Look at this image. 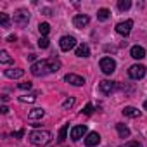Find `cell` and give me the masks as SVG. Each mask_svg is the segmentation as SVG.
<instances>
[{"label": "cell", "instance_id": "1f68e13d", "mask_svg": "<svg viewBox=\"0 0 147 147\" xmlns=\"http://www.w3.org/2000/svg\"><path fill=\"white\" fill-rule=\"evenodd\" d=\"M14 135H16V137H23V135H24V131H23V130H19V131H16Z\"/></svg>", "mask_w": 147, "mask_h": 147}, {"label": "cell", "instance_id": "8992f818", "mask_svg": "<svg viewBox=\"0 0 147 147\" xmlns=\"http://www.w3.org/2000/svg\"><path fill=\"white\" fill-rule=\"evenodd\" d=\"M59 45H61V50L67 52V50H71L73 47L76 45V38L75 36H62L61 42H59Z\"/></svg>", "mask_w": 147, "mask_h": 147}, {"label": "cell", "instance_id": "44dd1931", "mask_svg": "<svg viewBox=\"0 0 147 147\" xmlns=\"http://www.w3.org/2000/svg\"><path fill=\"white\" fill-rule=\"evenodd\" d=\"M131 7V2L130 0H119L118 2V9L119 11H126V9H130Z\"/></svg>", "mask_w": 147, "mask_h": 147}, {"label": "cell", "instance_id": "836d02e7", "mask_svg": "<svg viewBox=\"0 0 147 147\" xmlns=\"http://www.w3.org/2000/svg\"><path fill=\"white\" fill-rule=\"evenodd\" d=\"M144 107H145V109H147V100H145V102H144Z\"/></svg>", "mask_w": 147, "mask_h": 147}, {"label": "cell", "instance_id": "4316f807", "mask_svg": "<svg viewBox=\"0 0 147 147\" xmlns=\"http://www.w3.org/2000/svg\"><path fill=\"white\" fill-rule=\"evenodd\" d=\"M73 106H75V99H73V97L66 99V100H64V104H62V107H64V109H69V107H73Z\"/></svg>", "mask_w": 147, "mask_h": 147}, {"label": "cell", "instance_id": "f546056e", "mask_svg": "<svg viewBox=\"0 0 147 147\" xmlns=\"http://www.w3.org/2000/svg\"><path fill=\"white\" fill-rule=\"evenodd\" d=\"M126 147H142V145H140L138 142H130V144H128Z\"/></svg>", "mask_w": 147, "mask_h": 147}, {"label": "cell", "instance_id": "ac0fdd59", "mask_svg": "<svg viewBox=\"0 0 147 147\" xmlns=\"http://www.w3.org/2000/svg\"><path fill=\"white\" fill-rule=\"evenodd\" d=\"M76 55H78V57H88V55H90V49H88V45L82 43V45L76 49Z\"/></svg>", "mask_w": 147, "mask_h": 147}, {"label": "cell", "instance_id": "ffe728a7", "mask_svg": "<svg viewBox=\"0 0 147 147\" xmlns=\"http://www.w3.org/2000/svg\"><path fill=\"white\" fill-rule=\"evenodd\" d=\"M0 24H2L4 28H9V24H11V21H9V16H7L5 12H0Z\"/></svg>", "mask_w": 147, "mask_h": 147}, {"label": "cell", "instance_id": "9a60e30c", "mask_svg": "<svg viewBox=\"0 0 147 147\" xmlns=\"http://www.w3.org/2000/svg\"><path fill=\"white\" fill-rule=\"evenodd\" d=\"M43 114H45V111H43L42 107H36V109H33V111H30V113H28V119L35 121V119L43 118Z\"/></svg>", "mask_w": 147, "mask_h": 147}, {"label": "cell", "instance_id": "4fadbf2b", "mask_svg": "<svg viewBox=\"0 0 147 147\" xmlns=\"http://www.w3.org/2000/svg\"><path fill=\"white\" fill-rule=\"evenodd\" d=\"M99 87H100V92H102V94H106V95H107V94H111V92L114 90V83H113V82H109V80L100 82V85H99Z\"/></svg>", "mask_w": 147, "mask_h": 147}, {"label": "cell", "instance_id": "484cf974", "mask_svg": "<svg viewBox=\"0 0 147 147\" xmlns=\"http://www.w3.org/2000/svg\"><path fill=\"white\" fill-rule=\"evenodd\" d=\"M49 45H50V43H49V38H45V36H42V38L38 40V47H40V49H47Z\"/></svg>", "mask_w": 147, "mask_h": 147}, {"label": "cell", "instance_id": "ba28073f", "mask_svg": "<svg viewBox=\"0 0 147 147\" xmlns=\"http://www.w3.org/2000/svg\"><path fill=\"white\" fill-rule=\"evenodd\" d=\"M64 80H66L67 83H71V85H75V87H80V85H83V83H85V80H83L82 76L75 75V73H69V75H66V76H64Z\"/></svg>", "mask_w": 147, "mask_h": 147}, {"label": "cell", "instance_id": "7402d4cb", "mask_svg": "<svg viewBox=\"0 0 147 147\" xmlns=\"http://www.w3.org/2000/svg\"><path fill=\"white\" fill-rule=\"evenodd\" d=\"M0 62H2V64H9V62H12V59L9 57L7 50H2V52H0Z\"/></svg>", "mask_w": 147, "mask_h": 147}, {"label": "cell", "instance_id": "5bb4252c", "mask_svg": "<svg viewBox=\"0 0 147 147\" xmlns=\"http://www.w3.org/2000/svg\"><path fill=\"white\" fill-rule=\"evenodd\" d=\"M4 75H5L7 78H21V76L24 75V69H5Z\"/></svg>", "mask_w": 147, "mask_h": 147}, {"label": "cell", "instance_id": "8fae6325", "mask_svg": "<svg viewBox=\"0 0 147 147\" xmlns=\"http://www.w3.org/2000/svg\"><path fill=\"white\" fill-rule=\"evenodd\" d=\"M99 142H100V135H99L97 131L88 133V135H87V138H85V144H87L88 147H94V145H97Z\"/></svg>", "mask_w": 147, "mask_h": 147}, {"label": "cell", "instance_id": "83f0119b", "mask_svg": "<svg viewBox=\"0 0 147 147\" xmlns=\"http://www.w3.org/2000/svg\"><path fill=\"white\" fill-rule=\"evenodd\" d=\"M92 113H94V106H92V104H87V106H85V109H83V114L90 116Z\"/></svg>", "mask_w": 147, "mask_h": 147}, {"label": "cell", "instance_id": "e0dca14e", "mask_svg": "<svg viewBox=\"0 0 147 147\" xmlns=\"http://www.w3.org/2000/svg\"><path fill=\"white\" fill-rule=\"evenodd\" d=\"M116 130H118V133H119V137H121V138L130 137V128H128V126H125L123 123H118V125H116Z\"/></svg>", "mask_w": 147, "mask_h": 147}, {"label": "cell", "instance_id": "2e32d148", "mask_svg": "<svg viewBox=\"0 0 147 147\" xmlns=\"http://www.w3.org/2000/svg\"><path fill=\"white\" fill-rule=\"evenodd\" d=\"M123 114H125V116H128V118H138V116H140V111H138L137 107L128 106V107H125V109H123Z\"/></svg>", "mask_w": 147, "mask_h": 147}, {"label": "cell", "instance_id": "277c9868", "mask_svg": "<svg viewBox=\"0 0 147 147\" xmlns=\"http://www.w3.org/2000/svg\"><path fill=\"white\" fill-rule=\"evenodd\" d=\"M99 66H100V69H102L104 75H111V73H114V69H116V62L111 57H102Z\"/></svg>", "mask_w": 147, "mask_h": 147}, {"label": "cell", "instance_id": "cb8c5ba5", "mask_svg": "<svg viewBox=\"0 0 147 147\" xmlns=\"http://www.w3.org/2000/svg\"><path fill=\"white\" fill-rule=\"evenodd\" d=\"M67 128H69L67 125H64V126L61 128V131H59V138H57L59 142H64V140H66V135H67Z\"/></svg>", "mask_w": 147, "mask_h": 147}, {"label": "cell", "instance_id": "5b68a950", "mask_svg": "<svg viewBox=\"0 0 147 147\" xmlns=\"http://www.w3.org/2000/svg\"><path fill=\"white\" fill-rule=\"evenodd\" d=\"M30 21V12L24 11V9H19L14 12V24H19V26H26Z\"/></svg>", "mask_w": 147, "mask_h": 147}, {"label": "cell", "instance_id": "d6986e66", "mask_svg": "<svg viewBox=\"0 0 147 147\" xmlns=\"http://www.w3.org/2000/svg\"><path fill=\"white\" fill-rule=\"evenodd\" d=\"M109 16H111V12H109L107 9H99V11H97V19H99V21H107Z\"/></svg>", "mask_w": 147, "mask_h": 147}, {"label": "cell", "instance_id": "7a4b0ae2", "mask_svg": "<svg viewBox=\"0 0 147 147\" xmlns=\"http://www.w3.org/2000/svg\"><path fill=\"white\" fill-rule=\"evenodd\" d=\"M28 138H30V142H31L33 145H47V144L50 142L52 135H50V131H47V130H35V131L30 133Z\"/></svg>", "mask_w": 147, "mask_h": 147}, {"label": "cell", "instance_id": "3957f363", "mask_svg": "<svg viewBox=\"0 0 147 147\" xmlns=\"http://www.w3.org/2000/svg\"><path fill=\"white\" fill-rule=\"evenodd\" d=\"M144 75H145V66H142V64H133L128 69V76L131 80H140V78H144Z\"/></svg>", "mask_w": 147, "mask_h": 147}, {"label": "cell", "instance_id": "d6a6232c", "mask_svg": "<svg viewBox=\"0 0 147 147\" xmlns=\"http://www.w3.org/2000/svg\"><path fill=\"white\" fill-rule=\"evenodd\" d=\"M35 57H36L35 54H30V55H28V61H35Z\"/></svg>", "mask_w": 147, "mask_h": 147}, {"label": "cell", "instance_id": "9c48e42d", "mask_svg": "<svg viewBox=\"0 0 147 147\" xmlns=\"http://www.w3.org/2000/svg\"><path fill=\"white\" fill-rule=\"evenodd\" d=\"M85 131H87V126H85V125H76L75 128L71 130V138H73V140H80V138L85 135Z\"/></svg>", "mask_w": 147, "mask_h": 147}, {"label": "cell", "instance_id": "52a82bcc", "mask_svg": "<svg viewBox=\"0 0 147 147\" xmlns=\"http://www.w3.org/2000/svg\"><path fill=\"white\" fill-rule=\"evenodd\" d=\"M131 26H133V21L131 19H128V21H123V23H118L116 24V31L119 33V35H123V36H126L130 31H131Z\"/></svg>", "mask_w": 147, "mask_h": 147}, {"label": "cell", "instance_id": "4dcf8cb0", "mask_svg": "<svg viewBox=\"0 0 147 147\" xmlns=\"http://www.w3.org/2000/svg\"><path fill=\"white\" fill-rule=\"evenodd\" d=\"M0 113H4V114H7V113H9V107H7V106H2V107H0Z\"/></svg>", "mask_w": 147, "mask_h": 147}, {"label": "cell", "instance_id": "603a6c76", "mask_svg": "<svg viewBox=\"0 0 147 147\" xmlns=\"http://www.w3.org/2000/svg\"><path fill=\"white\" fill-rule=\"evenodd\" d=\"M38 31H40L42 35H49V31H50V24H49V23H40Z\"/></svg>", "mask_w": 147, "mask_h": 147}, {"label": "cell", "instance_id": "30bf717a", "mask_svg": "<svg viewBox=\"0 0 147 147\" xmlns=\"http://www.w3.org/2000/svg\"><path fill=\"white\" fill-rule=\"evenodd\" d=\"M88 21H90L88 16H85V14H78V16H75V19H73V24H75L76 28H83V26L88 24Z\"/></svg>", "mask_w": 147, "mask_h": 147}, {"label": "cell", "instance_id": "d4e9b609", "mask_svg": "<svg viewBox=\"0 0 147 147\" xmlns=\"http://www.w3.org/2000/svg\"><path fill=\"white\" fill-rule=\"evenodd\" d=\"M35 97H36L35 94L33 95H21L19 97V102H35Z\"/></svg>", "mask_w": 147, "mask_h": 147}, {"label": "cell", "instance_id": "f1b7e54d", "mask_svg": "<svg viewBox=\"0 0 147 147\" xmlns=\"http://www.w3.org/2000/svg\"><path fill=\"white\" fill-rule=\"evenodd\" d=\"M19 88H21V90H30V88H31V83H30V82H26V83H19Z\"/></svg>", "mask_w": 147, "mask_h": 147}, {"label": "cell", "instance_id": "7c38bea8", "mask_svg": "<svg viewBox=\"0 0 147 147\" xmlns=\"http://www.w3.org/2000/svg\"><path fill=\"white\" fill-rule=\"evenodd\" d=\"M130 54H131L133 59H144V57H145V50H144V47H138V45L131 47Z\"/></svg>", "mask_w": 147, "mask_h": 147}, {"label": "cell", "instance_id": "6da1fadb", "mask_svg": "<svg viewBox=\"0 0 147 147\" xmlns=\"http://www.w3.org/2000/svg\"><path fill=\"white\" fill-rule=\"evenodd\" d=\"M59 67H61V62L55 57L45 59V61H38V62H35L31 66V75L33 76H45V75H49V73L59 71Z\"/></svg>", "mask_w": 147, "mask_h": 147}]
</instances>
